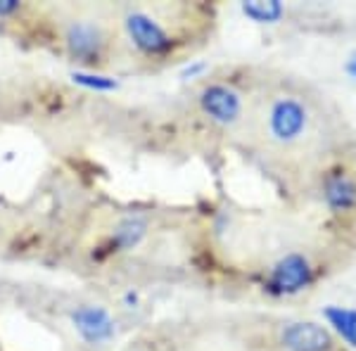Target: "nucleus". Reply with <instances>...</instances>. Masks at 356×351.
<instances>
[{"mask_svg": "<svg viewBox=\"0 0 356 351\" xmlns=\"http://www.w3.org/2000/svg\"><path fill=\"white\" fill-rule=\"evenodd\" d=\"M325 109L321 95L307 85H283L264 100L259 129L264 140L280 152H300L321 145Z\"/></svg>", "mask_w": 356, "mask_h": 351, "instance_id": "f257e3e1", "label": "nucleus"}, {"mask_svg": "<svg viewBox=\"0 0 356 351\" xmlns=\"http://www.w3.org/2000/svg\"><path fill=\"white\" fill-rule=\"evenodd\" d=\"M124 33L131 48L145 60H166L174 55L178 36L171 31L166 19L154 10L129 8L124 13Z\"/></svg>", "mask_w": 356, "mask_h": 351, "instance_id": "f03ea898", "label": "nucleus"}, {"mask_svg": "<svg viewBox=\"0 0 356 351\" xmlns=\"http://www.w3.org/2000/svg\"><path fill=\"white\" fill-rule=\"evenodd\" d=\"M197 100L204 117H209V122L219 126H226V129L240 124L245 117V97L231 83H221V81L207 83L200 90Z\"/></svg>", "mask_w": 356, "mask_h": 351, "instance_id": "7ed1b4c3", "label": "nucleus"}, {"mask_svg": "<svg viewBox=\"0 0 356 351\" xmlns=\"http://www.w3.org/2000/svg\"><path fill=\"white\" fill-rule=\"evenodd\" d=\"M321 199L332 214L356 211V171L349 166H330L321 174Z\"/></svg>", "mask_w": 356, "mask_h": 351, "instance_id": "20e7f679", "label": "nucleus"}, {"mask_svg": "<svg viewBox=\"0 0 356 351\" xmlns=\"http://www.w3.org/2000/svg\"><path fill=\"white\" fill-rule=\"evenodd\" d=\"M65 45L72 60L93 67L102 57L105 48V33L93 19H74L65 28Z\"/></svg>", "mask_w": 356, "mask_h": 351, "instance_id": "39448f33", "label": "nucleus"}, {"mask_svg": "<svg viewBox=\"0 0 356 351\" xmlns=\"http://www.w3.org/2000/svg\"><path fill=\"white\" fill-rule=\"evenodd\" d=\"M74 330L88 344H107L117 332V320L105 307L83 304L72 313Z\"/></svg>", "mask_w": 356, "mask_h": 351, "instance_id": "423d86ee", "label": "nucleus"}, {"mask_svg": "<svg viewBox=\"0 0 356 351\" xmlns=\"http://www.w3.org/2000/svg\"><path fill=\"white\" fill-rule=\"evenodd\" d=\"M285 351H332L335 342L316 323H288L280 332Z\"/></svg>", "mask_w": 356, "mask_h": 351, "instance_id": "0eeeda50", "label": "nucleus"}, {"mask_svg": "<svg viewBox=\"0 0 356 351\" xmlns=\"http://www.w3.org/2000/svg\"><path fill=\"white\" fill-rule=\"evenodd\" d=\"M304 278H307V263H304V259L297 254L285 256L273 270V285L283 292L300 290L304 285Z\"/></svg>", "mask_w": 356, "mask_h": 351, "instance_id": "6e6552de", "label": "nucleus"}, {"mask_svg": "<svg viewBox=\"0 0 356 351\" xmlns=\"http://www.w3.org/2000/svg\"><path fill=\"white\" fill-rule=\"evenodd\" d=\"M147 233V223L145 218L140 216H126L119 221V226L114 228V235H112V245L117 247L119 252L124 250H134V247L145 238Z\"/></svg>", "mask_w": 356, "mask_h": 351, "instance_id": "1a4fd4ad", "label": "nucleus"}, {"mask_svg": "<svg viewBox=\"0 0 356 351\" xmlns=\"http://www.w3.org/2000/svg\"><path fill=\"white\" fill-rule=\"evenodd\" d=\"M72 81L86 90H95V93H112V90H117V81L114 79L93 72H74Z\"/></svg>", "mask_w": 356, "mask_h": 351, "instance_id": "9d476101", "label": "nucleus"}, {"mask_svg": "<svg viewBox=\"0 0 356 351\" xmlns=\"http://www.w3.org/2000/svg\"><path fill=\"white\" fill-rule=\"evenodd\" d=\"M243 13L257 22H271L280 15V5L278 3H245Z\"/></svg>", "mask_w": 356, "mask_h": 351, "instance_id": "9b49d317", "label": "nucleus"}, {"mask_svg": "<svg viewBox=\"0 0 356 351\" xmlns=\"http://www.w3.org/2000/svg\"><path fill=\"white\" fill-rule=\"evenodd\" d=\"M22 10V5L17 0H0V19H8V17L17 15Z\"/></svg>", "mask_w": 356, "mask_h": 351, "instance_id": "f8f14e48", "label": "nucleus"}, {"mask_svg": "<svg viewBox=\"0 0 356 351\" xmlns=\"http://www.w3.org/2000/svg\"><path fill=\"white\" fill-rule=\"evenodd\" d=\"M138 299H140V297H138V292H134V290L126 292V295H124V307H129V309L138 307Z\"/></svg>", "mask_w": 356, "mask_h": 351, "instance_id": "ddd939ff", "label": "nucleus"}]
</instances>
